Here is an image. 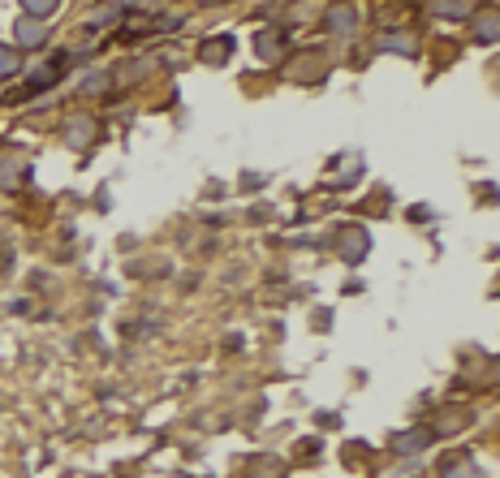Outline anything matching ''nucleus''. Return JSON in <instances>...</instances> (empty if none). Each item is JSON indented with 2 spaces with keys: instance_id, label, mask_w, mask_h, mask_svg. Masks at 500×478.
Instances as JSON below:
<instances>
[{
  "instance_id": "1",
  "label": "nucleus",
  "mask_w": 500,
  "mask_h": 478,
  "mask_svg": "<svg viewBox=\"0 0 500 478\" xmlns=\"http://www.w3.org/2000/svg\"><path fill=\"white\" fill-rule=\"evenodd\" d=\"M254 56L263 65H280L289 56V30L285 26H259L254 30Z\"/></svg>"
},
{
  "instance_id": "18",
  "label": "nucleus",
  "mask_w": 500,
  "mask_h": 478,
  "mask_svg": "<svg viewBox=\"0 0 500 478\" xmlns=\"http://www.w3.org/2000/svg\"><path fill=\"white\" fill-rule=\"evenodd\" d=\"M250 478H285V470H280L276 461H263V465H254V474Z\"/></svg>"
},
{
  "instance_id": "9",
  "label": "nucleus",
  "mask_w": 500,
  "mask_h": 478,
  "mask_svg": "<svg viewBox=\"0 0 500 478\" xmlns=\"http://www.w3.org/2000/svg\"><path fill=\"white\" fill-rule=\"evenodd\" d=\"M379 48L401 52V56H414V52H419V39H414V35H405V30H388V35H379Z\"/></svg>"
},
{
  "instance_id": "2",
  "label": "nucleus",
  "mask_w": 500,
  "mask_h": 478,
  "mask_svg": "<svg viewBox=\"0 0 500 478\" xmlns=\"http://www.w3.org/2000/svg\"><path fill=\"white\" fill-rule=\"evenodd\" d=\"M65 65H70V52H56L44 70H35L30 78H26V87L18 91V96H13V104H18V99H26V96H35V91H44V87H52V82L65 73Z\"/></svg>"
},
{
  "instance_id": "4",
  "label": "nucleus",
  "mask_w": 500,
  "mask_h": 478,
  "mask_svg": "<svg viewBox=\"0 0 500 478\" xmlns=\"http://www.w3.org/2000/svg\"><path fill=\"white\" fill-rule=\"evenodd\" d=\"M337 250H341V259H346V264H358V259L371 250L367 229H346V233H341V241H337Z\"/></svg>"
},
{
  "instance_id": "6",
  "label": "nucleus",
  "mask_w": 500,
  "mask_h": 478,
  "mask_svg": "<svg viewBox=\"0 0 500 478\" xmlns=\"http://www.w3.org/2000/svg\"><path fill=\"white\" fill-rule=\"evenodd\" d=\"M229 56H233V39H229V35H212V39H203V48H199L203 65H225Z\"/></svg>"
},
{
  "instance_id": "15",
  "label": "nucleus",
  "mask_w": 500,
  "mask_h": 478,
  "mask_svg": "<svg viewBox=\"0 0 500 478\" xmlns=\"http://www.w3.org/2000/svg\"><path fill=\"white\" fill-rule=\"evenodd\" d=\"M108 87H112V78H108V73H91V78H82V96H104V91H108Z\"/></svg>"
},
{
  "instance_id": "14",
  "label": "nucleus",
  "mask_w": 500,
  "mask_h": 478,
  "mask_svg": "<svg viewBox=\"0 0 500 478\" xmlns=\"http://www.w3.org/2000/svg\"><path fill=\"white\" fill-rule=\"evenodd\" d=\"M22 18H30V22L56 18V4H52V0H35V4H22Z\"/></svg>"
},
{
  "instance_id": "5",
  "label": "nucleus",
  "mask_w": 500,
  "mask_h": 478,
  "mask_svg": "<svg viewBox=\"0 0 500 478\" xmlns=\"http://www.w3.org/2000/svg\"><path fill=\"white\" fill-rule=\"evenodd\" d=\"M13 30H18V44H13L18 52H22V48H44V44H48V26H44V22L18 18V26H13Z\"/></svg>"
},
{
  "instance_id": "12",
  "label": "nucleus",
  "mask_w": 500,
  "mask_h": 478,
  "mask_svg": "<svg viewBox=\"0 0 500 478\" xmlns=\"http://www.w3.org/2000/svg\"><path fill=\"white\" fill-rule=\"evenodd\" d=\"M22 73V52L13 44H0V78H18Z\"/></svg>"
},
{
  "instance_id": "10",
  "label": "nucleus",
  "mask_w": 500,
  "mask_h": 478,
  "mask_svg": "<svg viewBox=\"0 0 500 478\" xmlns=\"http://www.w3.org/2000/svg\"><path fill=\"white\" fill-rule=\"evenodd\" d=\"M427 444H431V431L427 427L401 431L397 440H393V449H397V453H419V449H427Z\"/></svg>"
},
{
  "instance_id": "3",
  "label": "nucleus",
  "mask_w": 500,
  "mask_h": 478,
  "mask_svg": "<svg viewBox=\"0 0 500 478\" xmlns=\"http://www.w3.org/2000/svg\"><path fill=\"white\" fill-rule=\"evenodd\" d=\"M96 134H100L96 117H70L65 121V143L70 147H91L96 143Z\"/></svg>"
},
{
  "instance_id": "8",
  "label": "nucleus",
  "mask_w": 500,
  "mask_h": 478,
  "mask_svg": "<svg viewBox=\"0 0 500 478\" xmlns=\"http://www.w3.org/2000/svg\"><path fill=\"white\" fill-rule=\"evenodd\" d=\"M22 177H26V164H22V160H18L13 151H0V186H4V190H13Z\"/></svg>"
},
{
  "instance_id": "16",
  "label": "nucleus",
  "mask_w": 500,
  "mask_h": 478,
  "mask_svg": "<svg viewBox=\"0 0 500 478\" xmlns=\"http://www.w3.org/2000/svg\"><path fill=\"white\" fill-rule=\"evenodd\" d=\"M445 478H479V470L471 461H449V465H445Z\"/></svg>"
},
{
  "instance_id": "17",
  "label": "nucleus",
  "mask_w": 500,
  "mask_h": 478,
  "mask_svg": "<svg viewBox=\"0 0 500 478\" xmlns=\"http://www.w3.org/2000/svg\"><path fill=\"white\" fill-rule=\"evenodd\" d=\"M431 13H440V18H471V4H431Z\"/></svg>"
},
{
  "instance_id": "13",
  "label": "nucleus",
  "mask_w": 500,
  "mask_h": 478,
  "mask_svg": "<svg viewBox=\"0 0 500 478\" xmlns=\"http://www.w3.org/2000/svg\"><path fill=\"white\" fill-rule=\"evenodd\" d=\"M358 164H362V155H358V151H346V155L337 160V168H341V172H337L332 181H337V186H350L354 177H358Z\"/></svg>"
},
{
  "instance_id": "11",
  "label": "nucleus",
  "mask_w": 500,
  "mask_h": 478,
  "mask_svg": "<svg viewBox=\"0 0 500 478\" xmlns=\"http://www.w3.org/2000/svg\"><path fill=\"white\" fill-rule=\"evenodd\" d=\"M496 35H500L496 13H492V9H483V13L475 18V39L479 44H496Z\"/></svg>"
},
{
  "instance_id": "7",
  "label": "nucleus",
  "mask_w": 500,
  "mask_h": 478,
  "mask_svg": "<svg viewBox=\"0 0 500 478\" xmlns=\"http://www.w3.org/2000/svg\"><path fill=\"white\" fill-rule=\"evenodd\" d=\"M328 30H337V35H354L358 30V9H350V4H341V9H328Z\"/></svg>"
}]
</instances>
